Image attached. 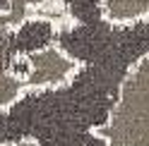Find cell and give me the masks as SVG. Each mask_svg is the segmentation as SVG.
<instances>
[{
    "instance_id": "cell-3",
    "label": "cell",
    "mask_w": 149,
    "mask_h": 146,
    "mask_svg": "<svg viewBox=\"0 0 149 146\" xmlns=\"http://www.w3.org/2000/svg\"><path fill=\"white\" fill-rule=\"evenodd\" d=\"M96 12L111 29H130L149 22V0H96Z\"/></svg>"
},
{
    "instance_id": "cell-2",
    "label": "cell",
    "mask_w": 149,
    "mask_h": 146,
    "mask_svg": "<svg viewBox=\"0 0 149 146\" xmlns=\"http://www.w3.org/2000/svg\"><path fill=\"white\" fill-rule=\"evenodd\" d=\"M82 65L84 62H79L74 55H70L58 41H51L36 50L19 55L10 65V70L17 72L26 81V89L43 91V89L68 86L79 74Z\"/></svg>"
},
{
    "instance_id": "cell-5",
    "label": "cell",
    "mask_w": 149,
    "mask_h": 146,
    "mask_svg": "<svg viewBox=\"0 0 149 146\" xmlns=\"http://www.w3.org/2000/svg\"><path fill=\"white\" fill-rule=\"evenodd\" d=\"M3 146H39L34 139H15V141H5Z\"/></svg>"
},
{
    "instance_id": "cell-4",
    "label": "cell",
    "mask_w": 149,
    "mask_h": 146,
    "mask_svg": "<svg viewBox=\"0 0 149 146\" xmlns=\"http://www.w3.org/2000/svg\"><path fill=\"white\" fill-rule=\"evenodd\" d=\"M26 94V81L12 70H0V110L10 108Z\"/></svg>"
},
{
    "instance_id": "cell-1",
    "label": "cell",
    "mask_w": 149,
    "mask_h": 146,
    "mask_svg": "<svg viewBox=\"0 0 149 146\" xmlns=\"http://www.w3.org/2000/svg\"><path fill=\"white\" fill-rule=\"evenodd\" d=\"M94 132L108 146H149V53L127 65L106 122Z\"/></svg>"
}]
</instances>
